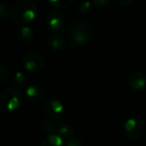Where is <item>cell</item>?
Returning <instances> with one entry per match:
<instances>
[{
	"label": "cell",
	"instance_id": "cell-18",
	"mask_svg": "<svg viewBox=\"0 0 146 146\" xmlns=\"http://www.w3.org/2000/svg\"><path fill=\"white\" fill-rule=\"evenodd\" d=\"M9 14V9H8V4L5 1H2L0 3V18L1 20H4Z\"/></svg>",
	"mask_w": 146,
	"mask_h": 146
},
{
	"label": "cell",
	"instance_id": "cell-21",
	"mask_svg": "<svg viewBox=\"0 0 146 146\" xmlns=\"http://www.w3.org/2000/svg\"><path fill=\"white\" fill-rule=\"evenodd\" d=\"M90 6H91V3H90L89 1H83V2L79 5V11L82 13H86L87 11H89Z\"/></svg>",
	"mask_w": 146,
	"mask_h": 146
},
{
	"label": "cell",
	"instance_id": "cell-19",
	"mask_svg": "<svg viewBox=\"0 0 146 146\" xmlns=\"http://www.w3.org/2000/svg\"><path fill=\"white\" fill-rule=\"evenodd\" d=\"M8 78V70L6 69L4 64H0V79H1V84H4Z\"/></svg>",
	"mask_w": 146,
	"mask_h": 146
},
{
	"label": "cell",
	"instance_id": "cell-15",
	"mask_svg": "<svg viewBox=\"0 0 146 146\" xmlns=\"http://www.w3.org/2000/svg\"><path fill=\"white\" fill-rule=\"evenodd\" d=\"M41 131L45 134V135H51V134H57V128H58V124L53 122L52 120H43L42 123L40 125Z\"/></svg>",
	"mask_w": 146,
	"mask_h": 146
},
{
	"label": "cell",
	"instance_id": "cell-12",
	"mask_svg": "<svg viewBox=\"0 0 146 146\" xmlns=\"http://www.w3.org/2000/svg\"><path fill=\"white\" fill-rule=\"evenodd\" d=\"M17 38L20 42L22 43H28L33 39V35H34V31L28 25L25 26H21L20 28L17 30Z\"/></svg>",
	"mask_w": 146,
	"mask_h": 146
},
{
	"label": "cell",
	"instance_id": "cell-4",
	"mask_svg": "<svg viewBox=\"0 0 146 146\" xmlns=\"http://www.w3.org/2000/svg\"><path fill=\"white\" fill-rule=\"evenodd\" d=\"M144 123L140 118L131 117L125 121L123 125V134L131 141L138 140L144 132Z\"/></svg>",
	"mask_w": 146,
	"mask_h": 146
},
{
	"label": "cell",
	"instance_id": "cell-14",
	"mask_svg": "<svg viewBox=\"0 0 146 146\" xmlns=\"http://www.w3.org/2000/svg\"><path fill=\"white\" fill-rule=\"evenodd\" d=\"M57 134H58L60 137H62L64 139V141L68 138L72 137V136L75 135L74 133V129L72 128V126H70L67 123H58V128H57Z\"/></svg>",
	"mask_w": 146,
	"mask_h": 146
},
{
	"label": "cell",
	"instance_id": "cell-2",
	"mask_svg": "<svg viewBox=\"0 0 146 146\" xmlns=\"http://www.w3.org/2000/svg\"><path fill=\"white\" fill-rule=\"evenodd\" d=\"M69 38L73 43L78 46L87 45L91 41L93 30L87 21L77 20L73 22L68 29Z\"/></svg>",
	"mask_w": 146,
	"mask_h": 146
},
{
	"label": "cell",
	"instance_id": "cell-6",
	"mask_svg": "<svg viewBox=\"0 0 146 146\" xmlns=\"http://www.w3.org/2000/svg\"><path fill=\"white\" fill-rule=\"evenodd\" d=\"M43 110L48 118L59 119L64 114V104L58 98H48L43 104Z\"/></svg>",
	"mask_w": 146,
	"mask_h": 146
},
{
	"label": "cell",
	"instance_id": "cell-11",
	"mask_svg": "<svg viewBox=\"0 0 146 146\" xmlns=\"http://www.w3.org/2000/svg\"><path fill=\"white\" fill-rule=\"evenodd\" d=\"M13 86L17 89H22V88H26L29 85V77L26 73L23 71H17L15 72L14 76L12 79Z\"/></svg>",
	"mask_w": 146,
	"mask_h": 146
},
{
	"label": "cell",
	"instance_id": "cell-8",
	"mask_svg": "<svg viewBox=\"0 0 146 146\" xmlns=\"http://www.w3.org/2000/svg\"><path fill=\"white\" fill-rule=\"evenodd\" d=\"M44 88L37 84H30L24 89V98L31 103H38L45 98Z\"/></svg>",
	"mask_w": 146,
	"mask_h": 146
},
{
	"label": "cell",
	"instance_id": "cell-17",
	"mask_svg": "<svg viewBox=\"0 0 146 146\" xmlns=\"http://www.w3.org/2000/svg\"><path fill=\"white\" fill-rule=\"evenodd\" d=\"M65 146H83V145H82L81 140L76 135H74L72 137L65 140Z\"/></svg>",
	"mask_w": 146,
	"mask_h": 146
},
{
	"label": "cell",
	"instance_id": "cell-23",
	"mask_svg": "<svg viewBox=\"0 0 146 146\" xmlns=\"http://www.w3.org/2000/svg\"><path fill=\"white\" fill-rule=\"evenodd\" d=\"M145 141H146V136H145Z\"/></svg>",
	"mask_w": 146,
	"mask_h": 146
},
{
	"label": "cell",
	"instance_id": "cell-5",
	"mask_svg": "<svg viewBox=\"0 0 146 146\" xmlns=\"http://www.w3.org/2000/svg\"><path fill=\"white\" fill-rule=\"evenodd\" d=\"M22 67L30 73L40 72L45 66V59L40 53L29 52L22 58Z\"/></svg>",
	"mask_w": 146,
	"mask_h": 146
},
{
	"label": "cell",
	"instance_id": "cell-7",
	"mask_svg": "<svg viewBox=\"0 0 146 146\" xmlns=\"http://www.w3.org/2000/svg\"><path fill=\"white\" fill-rule=\"evenodd\" d=\"M45 22H46L47 28L55 33L62 31L65 26L64 16L62 15V13L58 11H50L47 13Z\"/></svg>",
	"mask_w": 146,
	"mask_h": 146
},
{
	"label": "cell",
	"instance_id": "cell-20",
	"mask_svg": "<svg viewBox=\"0 0 146 146\" xmlns=\"http://www.w3.org/2000/svg\"><path fill=\"white\" fill-rule=\"evenodd\" d=\"M110 1L111 0H91V3L93 6L97 7V8H103V7L107 6Z\"/></svg>",
	"mask_w": 146,
	"mask_h": 146
},
{
	"label": "cell",
	"instance_id": "cell-9",
	"mask_svg": "<svg viewBox=\"0 0 146 146\" xmlns=\"http://www.w3.org/2000/svg\"><path fill=\"white\" fill-rule=\"evenodd\" d=\"M126 82L130 89L134 91H141L146 87L145 74L139 70H135L128 75Z\"/></svg>",
	"mask_w": 146,
	"mask_h": 146
},
{
	"label": "cell",
	"instance_id": "cell-13",
	"mask_svg": "<svg viewBox=\"0 0 146 146\" xmlns=\"http://www.w3.org/2000/svg\"><path fill=\"white\" fill-rule=\"evenodd\" d=\"M65 141L58 134L46 135V137L41 141L40 146H64Z\"/></svg>",
	"mask_w": 146,
	"mask_h": 146
},
{
	"label": "cell",
	"instance_id": "cell-3",
	"mask_svg": "<svg viewBox=\"0 0 146 146\" xmlns=\"http://www.w3.org/2000/svg\"><path fill=\"white\" fill-rule=\"evenodd\" d=\"M23 101V95L19 89L15 87H8L0 94V104L4 110L12 112L21 106Z\"/></svg>",
	"mask_w": 146,
	"mask_h": 146
},
{
	"label": "cell",
	"instance_id": "cell-10",
	"mask_svg": "<svg viewBox=\"0 0 146 146\" xmlns=\"http://www.w3.org/2000/svg\"><path fill=\"white\" fill-rule=\"evenodd\" d=\"M47 44L52 50L54 51H61L66 47L67 45V39L64 35L55 33L51 35L47 40Z\"/></svg>",
	"mask_w": 146,
	"mask_h": 146
},
{
	"label": "cell",
	"instance_id": "cell-16",
	"mask_svg": "<svg viewBox=\"0 0 146 146\" xmlns=\"http://www.w3.org/2000/svg\"><path fill=\"white\" fill-rule=\"evenodd\" d=\"M47 1L51 6L56 9L68 8L73 3V0H47Z\"/></svg>",
	"mask_w": 146,
	"mask_h": 146
},
{
	"label": "cell",
	"instance_id": "cell-22",
	"mask_svg": "<svg viewBox=\"0 0 146 146\" xmlns=\"http://www.w3.org/2000/svg\"><path fill=\"white\" fill-rule=\"evenodd\" d=\"M117 1L119 2V4L122 5V6H127V5L131 4L133 0H117Z\"/></svg>",
	"mask_w": 146,
	"mask_h": 146
},
{
	"label": "cell",
	"instance_id": "cell-1",
	"mask_svg": "<svg viewBox=\"0 0 146 146\" xmlns=\"http://www.w3.org/2000/svg\"><path fill=\"white\" fill-rule=\"evenodd\" d=\"M37 12V5L33 0H18L11 9L10 16L16 24L25 26L35 20Z\"/></svg>",
	"mask_w": 146,
	"mask_h": 146
}]
</instances>
